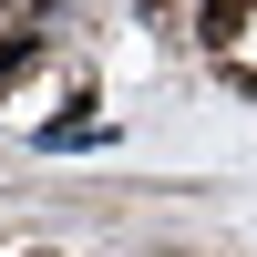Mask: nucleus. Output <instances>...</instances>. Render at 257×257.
<instances>
[{"instance_id": "nucleus-1", "label": "nucleus", "mask_w": 257, "mask_h": 257, "mask_svg": "<svg viewBox=\"0 0 257 257\" xmlns=\"http://www.w3.org/2000/svg\"><path fill=\"white\" fill-rule=\"evenodd\" d=\"M237 21H247V0H216L206 11V41H237Z\"/></svg>"}]
</instances>
